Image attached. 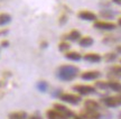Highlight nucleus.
I'll use <instances>...</instances> for the list:
<instances>
[{
  "label": "nucleus",
  "mask_w": 121,
  "mask_h": 119,
  "mask_svg": "<svg viewBox=\"0 0 121 119\" xmlns=\"http://www.w3.org/2000/svg\"><path fill=\"white\" fill-rule=\"evenodd\" d=\"M78 69L74 65H62L57 70V76L62 81H71L76 78Z\"/></svg>",
  "instance_id": "obj_1"
},
{
  "label": "nucleus",
  "mask_w": 121,
  "mask_h": 119,
  "mask_svg": "<svg viewBox=\"0 0 121 119\" xmlns=\"http://www.w3.org/2000/svg\"><path fill=\"white\" fill-rule=\"evenodd\" d=\"M54 110L56 111L63 119H69V118H73L74 117V114L69 110V108H66L65 106L60 105V103H55V105H54Z\"/></svg>",
  "instance_id": "obj_2"
},
{
  "label": "nucleus",
  "mask_w": 121,
  "mask_h": 119,
  "mask_svg": "<svg viewBox=\"0 0 121 119\" xmlns=\"http://www.w3.org/2000/svg\"><path fill=\"white\" fill-rule=\"evenodd\" d=\"M60 98L63 101L71 103V105H78L81 102V97L76 96V94H72V93H62Z\"/></svg>",
  "instance_id": "obj_3"
},
{
  "label": "nucleus",
  "mask_w": 121,
  "mask_h": 119,
  "mask_svg": "<svg viewBox=\"0 0 121 119\" xmlns=\"http://www.w3.org/2000/svg\"><path fill=\"white\" fill-rule=\"evenodd\" d=\"M73 89L82 96H87V94L95 92V88L91 87V85H84V84H76V85H74Z\"/></svg>",
  "instance_id": "obj_4"
},
{
  "label": "nucleus",
  "mask_w": 121,
  "mask_h": 119,
  "mask_svg": "<svg viewBox=\"0 0 121 119\" xmlns=\"http://www.w3.org/2000/svg\"><path fill=\"white\" fill-rule=\"evenodd\" d=\"M94 27L101 31H113L116 29V24L110 22H103V20H95Z\"/></svg>",
  "instance_id": "obj_5"
},
{
  "label": "nucleus",
  "mask_w": 121,
  "mask_h": 119,
  "mask_svg": "<svg viewBox=\"0 0 121 119\" xmlns=\"http://www.w3.org/2000/svg\"><path fill=\"white\" fill-rule=\"evenodd\" d=\"M78 16L82 20H87V22H95L96 20V15L94 13L89 11V10H82V11H80Z\"/></svg>",
  "instance_id": "obj_6"
},
{
  "label": "nucleus",
  "mask_w": 121,
  "mask_h": 119,
  "mask_svg": "<svg viewBox=\"0 0 121 119\" xmlns=\"http://www.w3.org/2000/svg\"><path fill=\"white\" fill-rule=\"evenodd\" d=\"M100 75H101V74H100L99 71H86V72L82 73L81 78H82L83 80H86V81H91V80L98 79Z\"/></svg>",
  "instance_id": "obj_7"
},
{
  "label": "nucleus",
  "mask_w": 121,
  "mask_h": 119,
  "mask_svg": "<svg viewBox=\"0 0 121 119\" xmlns=\"http://www.w3.org/2000/svg\"><path fill=\"white\" fill-rule=\"evenodd\" d=\"M84 60L91 63H99L102 60V56L98 53H87L84 55Z\"/></svg>",
  "instance_id": "obj_8"
},
{
  "label": "nucleus",
  "mask_w": 121,
  "mask_h": 119,
  "mask_svg": "<svg viewBox=\"0 0 121 119\" xmlns=\"http://www.w3.org/2000/svg\"><path fill=\"white\" fill-rule=\"evenodd\" d=\"M84 108H85V110H92V111H98L99 110V103L96 101H94V100H91V99H89V100H86V101L84 102Z\"/></svg>",
  "instance_id": "obj_9"
},
{
  "label": "nucleus",
  "mask_w": 121,
  "mask_h": 119,
  "mask_svg": "<svg viewBox=\"0 0 121 119\" xmlns=\"http://www.w3.org/2000/svg\"><path fill=\"white\" fill-rule=\"evenodd\" d=\"M103 102L105 106L110 107V108H116L119 106V102H118V98L117 97H107L103 99Z\"/></svg>",
  "instance_id": "obj_10"
},
{
  "label": "nucleus",
  "mask_w": 121,
  "mask_h": 119,
  "mask_svg": "<svg viewBox=\"0 0 121 119\" xmlns=\"http://www.w3.org/2000/svg\"><path fill=\"white\" fill-rule=\"evenodd\" d=\"M82 117L84 119H99L100 114L98 111H92V110H84L83 111Z\"/></svg>",
  "instance_id": "obj_11"
},
{
  "label": "nucleus",
  "mask_w": 121,
  "mask_h": 119,
  "mask_svg": "<svg viewBox=\"0 0 121 119\" xmlns=\"http://www.w3.org/2000/svg\"><path fill=\"white\" fill-rule=\"evenodd\" d=\"M93 43H94V40L90 36H84L82 38H80V45L82 47H90L93 45Z\"/></svg>",
  "instance_id": "obj_12"
},
{
  "label": "nucleus",
  "mask_w": 121,
  "mask_h": 119,
  "mask_svg": "<svg viewBox=\"0 0 121 119\" xmlns=\"http://www.w3.org/2000/svg\"><path fill=\"white\" fill-rule=\"evenodd\" d=\"M108 83V89L116 91V92H121V83L118 81H107Z\"/></svg>",
  "instance_id": "obj_13"
},
{
  "label": "nucleus",
  "mask_w": 121,
  "mask_h": 119,
  "mask_svg": "<svg viewBox=\"0 0 121 119\" xmlns=\"http://www.w3.org/2000/svg\"><path fill=\"white\" fill-rule=\"evenodd\" d=\"M9 119H28V116L25 111H16L9 115Z\"/></svg>",
  "instance_id": "obj_14"
},
{
  "label": "nucleus",
  "mask_w": 121,
  "mask_h": 119,
  "mask_svg": "<svg viewBox=\"0 0 121 119\" xmlns=\"http://www.w3.org/2000/svg\"><path fill=\"white\" fill-rule=\"evenodd\" d=\"M65 57L67 58V60H71V61H80L82 58V56L78 52H66Z\"/></svg>",
  "instance_id": "obj_15"
},
{
  "label": "nucleus",
  "mask_w": 121,
  "mask_h": 119,
  "mask_svg": "<svg viewBox=\"0 0 121 119\" xmlns=\"http://www.w3.org/2000/svg\"><path fill=\"white\" fill-rule=\"evenodd\" d=\"M66 38L69 40H73V42H75V40H78L81 38V33L78 31H76V29H73L72 31H69V35H66Z\"/></svg>",
  "instance_id": "obj_16"
},
{
  "label": "nucleus",
  "mask_w": 121,
  "mask_h": 119,
  "mask_svg": "<svg viewBox=\"0 0 121 119\" xmlns=\"http://www.w3.org/2000/svg\"><path fill=\"white\" fill-rule=\"evenodd\" d=\"M11 22V16L9 13H1L0 15V26H4Z\"/></svg>",
  "instance_id": "obj_17"
},
{
  "label": "nucleus",
  "mask_w": 121,
  "mask_h": 119,
  "mask_svg": "<svg viewBox=\"0 0 121 119\" xmlns=\"http://www.w3.org/2000/svg\"><path fill=\"white\" fill-rule=\"evenodd\" d=\"M46 115H47L48 119H63L58 114H57L56 111L54 110V109H52V110H47Z\"/></svg>",
  "instance_id": "obj_18"
},
{
  "label": "nucleus",
  "mask_w": 121,
  "mask_h": 119,
  "mask_svg": "<svg viewBox=\"0 0 121 119\" xmlns=\"http://www.w3.org/2000/svg\"><path fill=\"white\" fill-rule=\"evenodd\" d=\"M69 43L63 42V43H60V44L58 45V49H60V52H66V51H69Z\"/></svg>",
  "instance_id": "obj_19"
},
{
  "label": "nucleus",
  "mask_w": 121,
  "mask_h": 119,
  "mask_svg": "<svg viewBox=\"0 0 121 119\" xmlns=\"http://www.w3.org/2000/svg\"><path fill=\"white\" fill-rule=\"evenodd\" d=\"M37 88H38L40 91H46V89H47V83L44 82V81H40V82L37 83Z\"/></svg>",
  "instance_id": "obj_20"
},
{
  "label": "nucleus",
  "mask_w": 121,
  "mask_h": 119,
  "mask_svg": "<svg viewBox=\"0 0 121 119\" xmlns=\"http://www.w3.org/2000/svg\"><path fill=\"white\" fill-rule=\"evenodd\" d=\"M105 61H108V62H111L113 61V60H116L117 58V54H114V53H108L107 55H105Z\"/></svg>",
  "instance_id": "obj_21"
},
{
  "label": "nucleus",
  "mask_w": 121,
  "mask_h": 119,
  "mask_svg": "<svg viewBox=\"0 0 121 119\" xmlns=\"http://www.w3.org/2000/svg\"><path fill=\"white\" fill-rule=\"evenodd\" d=\"M96 87H99L101 89H108V83H107V81L103 82V81H98L96 82Z\"/></svg>",
  "instance_id": "obj_22"
},
{
  "label": "nucleus",
  "mask_w": 121,
  "mask_h": 119,
  "mask_svg": "<svg viewBox=\"0 0 121 119\" xmlns=\"http://www.w3.org/2000/svg\"><path fill=\"white\" fill-rule=\"evenodd\" d=\"M113 74L118 75V76H121V66H114L112 69Z\"/></svg>",
  "instance_id": "obj_23"
},
{
  "label": "nucleus",
  "mask_w": 121,
  "mask_h": 119,
  "mask_svg": "<svg viewBox=\"0 0 121 119\" xmlns=\"http://www.w3.org/2000/svg\"><path fill=\"white\" fill-rule=\"evenodd\" d=\"M112 2H113V4H116L121 6V0H112Z\"/></svg>",
  "instance_id": "obj_24"
},
{
  "label": "nucleus",
  "mask_w": 121,
  "mask_h": 119,
  "mask_svg": "<svg viewBox=\"0 0 121 119\" xmlns=\"http://www.w3.org/2000/svg\"><path fill=\"white\" fill-rule=\"evenodd\" d=\"M28 119H42L39 116H31V117H29Z\"/></svg>",
  "instance_id": "obj_25"
},
{
  "label": "nucleus",
  "mask_w": 121,
  "mask_h": 119,
  "mask_svg": "<svg viewBox=\"0 0 121 119\" xmlns=\"http://www.w3.org/2000/svg\"><path fill=\"white\" fill-rule=\"evenodd\" d=\"M1 44H2V46H4V47H7V46H8V42H7V40H4V42H2V43H1Z\"/></svg>",
  "instance_id": "obj_26"
},
{
  "label": "nucleus",
  "mask_w": 121,
  "mask_h": 119,
  "mask_svg": "<svg viewBox=\"0 0 121 119\" xmlns=\"http://www.w3.org/2000/svg\"><path fill=\"white\" fill-rule=\"evenodd\" d=\"M73 119H84V118H83L82 116H74Z\"/></svg>",
  "instance_id": "obj_27"
},
{
  "label": "nucleus",
  "mask_w": 121,
  "mask_h": 119,
  "mask_svg": "<svg viewBox=\"0 0 121 119\" xmlns=\"http://www.w3.org/2000/svg\"><path fill=\"white\" fill-rule=\"evenodd\" d=\"M118 98V102H119V106L121 105V96H119V97H117Z\"/></svg>",
  "instance_id": "obj_28"
},
{
  "label": "nucleus",
  "mask_w": 121,
  "mask_h": 119,
  "mask_svg": "<svg viewBox=\"0 0 121 119\" xmlns=\"http://www.w3.org/2000/svg\"><path fill=\"white\" fill-rule=\"evenodd\" d=\"M117 51H118V53H121V46H118V47H117Z\"/></svg>",
  "instance_id": "obj_29"
},
{
  "label": "nucleus",
  "mask_w": 121,
  "mask_h": 119,
  "mask_svg": "<svg viewBox=\"0 0 121 119\" xmlns=\"http://www.w3.org/2000/svg\"><path fill=\"white\" fill-rule=\"evenodd\" d=\"M118 24H119V26H121V18L119 19V22H118Z\"/></svg>",
  "instance_id": "obj_30"
}]
</instances>
